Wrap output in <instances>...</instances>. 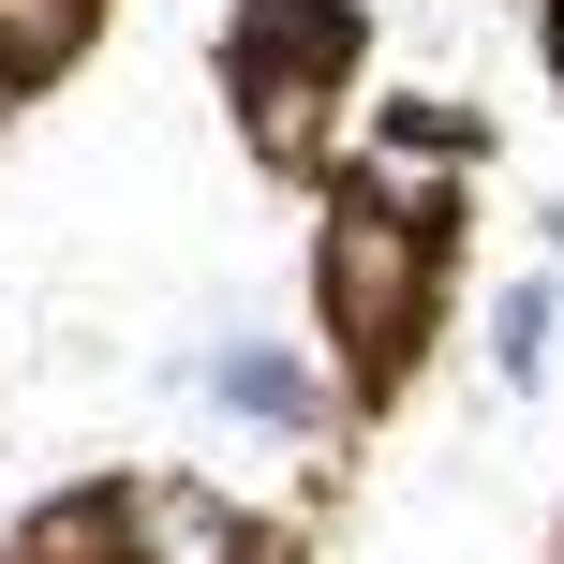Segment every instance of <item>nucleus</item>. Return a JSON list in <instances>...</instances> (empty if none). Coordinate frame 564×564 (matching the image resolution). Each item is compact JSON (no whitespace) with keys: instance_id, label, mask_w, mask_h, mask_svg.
Listing matches in <instances>:
<instances>
[{"instance_id":"4","label":"nucleus","mask_w":564,"mask_h":564,"mask_svg":"<svg viewBox=\"0 0 564 564\" xmlns=\"http://www.w3.org/2000/svg\"><path fill=\"white\" fill-rule=\"evenodd\" d=\"M224 105H238V134H253V164H282V178L327 164V89L312 75H224Z\"/></svg>"},{"instance_id":"1","label":"nucleus","mask_w":564,"mask_h":564,"mask_svg":"<svg viewBox=\"0 0 564 564\" xmlns=\"http://www.w3.org/2000/svg\"><path fill=\"white\" fill-rule=\"evenodd\" d=\"M312 297H327L341 371H357V387H401V357L431 341V297H446V238L341 194L327 224H312Z\"/></svg>"},{"instance_id":"2","label":"nucleus","mask_w":564,"mask_h":564,"mask_svg":"<svg viewBox=\"0 0 564 564\" xmlns=\"http://www.w3.org/2000/svg\"><path fill=\"white\" fill-rule=\"evenodd\" d=\"M105 550L119 564H238L253 520H238L224 490H194V476H119L105 490Z\"/></svg>"},{"instance_id":"5","label":"nucleus","mask_w":564,"mask_h":564,"mask_svg":"<svg viewBox=\"0 0 564 564\" xmlns=\"http://www.w3.org/2000/svg\"><path fill=\"white\" fill-rule=\"evenodd\" d=\"M208 401H224V416H268V431H312V416H327V387H312L282 341H208Z\"/></svg>"},{"instance_id":"6","label":"nucleus","mask_w":564,"mask_h":564,"mask_svg":"<svg viewBox=\"0 0 564 564\" xmlns=\"http://www.w3.org/2000/svg\"><path fill=\"white\" fill-rule=\"evenodd\" d=\"M550 282H506V297H490V371H506V387H535V371H550Z\"/></svg>"},{"instance_id":"8","label":"nucleus","mask_w":564,"mask_h":564,"mask_svg":"<svg viewBox=\"0 0 564 564\" xmlns=\"http://www.w3.org/2000/svg\"><path fill=\"white\" fill-rule=\"evenodd\" d=\"M15 89H30V75H15V59H0V119H15Z\"/></svg>"},{"instance_id":"7","label":"nucleus","mask_w":564,"mask_h":564,"mask_svg":"<svg viewBox=\"0 0 564 564\" xmlns=\"http://www.w3.org/2000/svg\"><path fill=\"white\" fill-rule=\"evenodd\" d=\"M59 45H89V0H0V59L15 75H45Z\"/></svg>"},{"instance_id":"3","label":"nucleus","mask_w":564,"mask_h":564,"mask_svg":"<svg viewBox=\"0 0 564 564\" xmlns=\"http://www.w3.org/2000/svg\"><path fill=\"white\" fill-rule=\"evenodd\" d=\"M341 59H357V0H238L224 15V75H312V89H341Z\"/></svg>"},{"instance_id":"9","label":"nucleus","mask_w":564,"mask_h":564,"mask_svg":"<svg viewBox=\"0 0 564 564\" xmlns=\"http://www.w3.org/2000/svg\"><path fill=\"white\" fill-rule=\"evenodd\" d=\"M550 30H564V15H550Z\"/></svg>"}]
</instances>
